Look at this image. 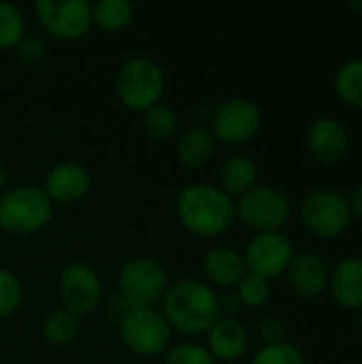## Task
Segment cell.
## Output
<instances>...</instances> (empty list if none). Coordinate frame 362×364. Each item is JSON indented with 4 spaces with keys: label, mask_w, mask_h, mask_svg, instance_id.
I'll use <instances>...</instances> for the list:
<instances>
[{
    "label": "cell",
    "mask_w": 362,
    "mask_h": 364,
    "mask_svg": "<svg viewBox=\"0 0 362 364\" xmlns=\"http://www.w3.org/2000/svg\"><path fill=\"white\" fill-rule=\"evenodd\" d=\"M173 328L164 314L156 307L126 309L119 320V339L134 356L156 358L164 356L173 346Z\"/></svg>",
    "instance_id": "5"
},
{
    "label": "cell",
    "mask_w": 362,
    "mask_h": 364,
    "mask_svg": "<svg viewBox=\"0 0 362 364\" xmlns=\"http://www.w3.org/2000/svg\"><path fill=\"white\" fill-rule=\"evenodd\" d=\"M26 36V17L15 2L0 0V49H15Z\"/></svg>",
    "instance_id": "25"
},
{
    "label": "cell",
    "mask_w": 362,
    "mask_h": 364,
    "mask_svg": "<svg viewBox=\"0 0 362 364\" xmlns=\"http://www.w3.org/2000/svg\"><path fill=\"white\" fill-rule=\"evenodd\" d=\"M250 364H305V358L299 348H294L288 341L273 343V346H262Z\"/></svg>",
    "instance_id": "29"
},
{
    "label": "cell",
    "mask_w": 362,
    "mask_h": 364,
    "mask_svg": "<svg viewBox=\"0 0 362 364\" xmlns=\"http://www.w3.org/2000/svg\"><path fill=\"white\" fill-rule=\"evenodd\" d=\"M166 87V77L162 66L145 55L130 58L122 64L115 75V94L119 102L137 113L160 105Z\"/></svg>",
    "instance_id": "4"
},
{
    "label": "cell",
    "mask_w": 362,
    "mask_h": 364,
    "mask_svg": "<svg viewBox=\"0 0 362 364\" xmlns=\"http://www.w3.org/2000/svg\"><path fill=\"white\" fill-rule=\"evenodd\" d=\"M335 92L346 105L362 109V58L348 60L339 66L335 75Z\"/></svg>",
    "instance_id": "23"
},
{
    "label": "cell",
    "mask_w": 362,
    "mask_h": 364,
    "mask_svg": "<svg viewBox=\"0 0 362 364\" xmlns=\"http://www.w3.org/2000/svg\"><path fill=\"white\" fill-rule=\"evenodd\" d=\"M175 154L183 166L203 168L215 154V136L205 126H190L177 136Z\"/></svg>",
    "instance_id": "19"
},
{
    "label": "cell",
    "mask_w": 362,
    "mask_h": 364,
    "mask_svg": "<svg viewBox=\"0 0 362 364\" xmlns=\"http://www.w3.org/2000/svg\"><path fill=\"white\" fill-rule=\"evenodd\" d=\"M34 13L41 28L58 41H79L94 26L87 0H38Z\"/></svg>",
    "instance_id": "8"
},
{
    "label": "cell",
    "mask_w": 362,
    "mask_h": 364,
    "mask_svg": "<svg viewBox=\"0 0 362 364\" xmlns=\"http://www.w3.org/2000/svg\"><path fill=\"white\" fill-rule=\"evenodd\" d=\"M361 256H362V250H361ZM361 260H362V258H361Z\"/></svg>",
    "instance_id": "36"
},
{
    "label": "cell",
    "mask_w": 362,
    "mask_h": 364,
    "mask_svg": "<svg viewBox=\"0 0 362 364\" xmlns=\"http://www.w3.org/2000/svg\"><path fill=\"white\" fill-rule=\"evenodd\" d=\"M15 51H17V58L23 64H38V62H43L45 53H47V47H45L41 36H34V34L26 32V36L17 43Z\"/></svg>",
    "instance_id": "30"
},
{
    "label": "cell",
    "mask_w": 362,
    "mask_h": 364,
    "mask_svg": "<svg viewBox=\"0 0 362 364\" xmlns=\"http://www.w3.org/2000/svg\"><path fill=\"white\" fill-rule=\"evenodd\" d=\"M294 256L292 243L282 232H260L250 239L243 252L245 271L262 279H275L288 271Z\"/></svg>",
    "instance_id": "12"
},
{
    "label": "cell",
    "mask_w": 362,
    "mask_h": 364,
    "mask_svg": "<svg viewBox=\"0 0 362 364\" xmlns=\"http://www.w3.org/2000/svg\"><path fill=\"white\" fill-rule=\"evenodd\" d=\"M348 6L350 9H356V11H362V0H358V2H348Z\"/></svg>",
    "instance_id": "34"
},
{
    "label": "cell",
    "mask_w": 362,
    "mask_h": 364,
    "mask_svg": "<svg viewBox=\"0 0 362 364\" xmlns=\"http://www.w3.org/2000/svg\"><path fill=\"white\" fill-rule=\"evenodd\" d=\"M358 324H361V333H362V309H361V318H358Z\"/></svg>",
    "instance_id": "35"
},
{
    "label": "cell",
    "mask_w": 362,
    "mask_h": 364,
    "mask_svg": "<svg viewBox=\"0 0 362 364\" xmlns=\"http://www.w3.org/2000/svg\"><path fill=\"white\" fill-rule=\"evenodd\" d=\"M245 273L243 254L230 245H215L203 256V275L211 288H235Z\"/></svg>",
    "instance_id": "16"
},
{
    "label": "cell",
    "mask_w": 362,
    "mask_h": 364,
    "mask_svg": "<svg viewBox=\"0 0 362 364\" xmlns=\"http://www.w3.org/2000/svg\"><path fill=\"white\" fill-rule=\"evenodd\" d=\"M262 126V113L250 98L235 96L224 100L211 117V134L226 145L250 143Z\"/></svg>",
    "instance_id": "10"
},
{
    "label": "cell",
    "mask_w": 362,
    "mask_h": 364,
    "mask_svg": "<svg viewBox=\"0 0 362 364\" xmlns=\"http://www.w3.org/2000/svg\"><path fill=\"white\" fill-rule=\"evenodd\" d=\"M169 284L171 282H169L166 269L147 256L130 258L122 267L119 277H117V286H119V292L124 296L126 309L154 307L158 301H162Z\"/></svg>",
    "instance_id": "7"
},
{
    "label": "cell",
    "mask_w": 362,
    "mask_h": 364,
    "mask_svg": "<svg viewBox=\"0 0 362 364\" xmlns=\"http://www.w3.org/2000/svg\"><path fill=\"white\" fill-rule=\"evenodd\" d=\"M237 220L254 230L260 232H280L282 226L290 220L292 205L288 196L271 186H254L250 192L239 196L235 203Z\"/></svg>",
    "instance_id": "6"
},
{
    "label": "cell",
    "mask_w": 362,
    "mask_h": 364,
    "mask_svg": "<svg viewBox=\"0 0 362 364\" xmlns=\"http://www.w3.org/2000/svg\"><path fill=\"white\" fill-rule=\"evenodd\" d=\"M92 19L105 32H122L134 19V4L130 0H98L92 4Z\"/></svg>",
    "instance_id": "22"
},
{
    "label": "cell",
    "mask_w": 362,
    "mask_h": 364,
    "mask_svg": "<svg viewBox=\"0 0 362 364\" xmlns=\"http://www.w3.org/2000/svg\"><path fill=\"white\" fill-rule=\"evenodd\" d=\"M235 288V294L243 307H262L271 299V282L252 273H245V277Z\"/></svg>",
    "instance_id": "26"
},
{
    "label": "cell",
    "mask_w": 362,
    "mask_h": 364,
    "mask_svg": "<svg viewBox=\"0 0 362 364\" xmlns=\"http://www.w3.org/2000/svg\"><path fill=\"white\" fill-rule=\"evenodd\" d=\"M4 183H6V173H4V166L0 164V194L4 192L2 188H4Z\"/></svg>",
    "instance_id": "33"
},
{
    "label": "cell",
    "mask_w": 362,
    "mask_h": 364,
    "mask_svg": "<svg viewBox=\"0 0 362 364\" xmlns=\"http://www.w3.org/2000/svg\"><path fill=\"white\" fill-rule=\"evenodd\" d=\"M92 188V177L90 171L73 160L60 162L49 168L43 181V190L49 196L51 203L58 205H73L79 203L81 198L87 196Z\"/></svg>",
    "instance_id": "13"
},
{
    "label": "cell",
    "mask_w": 362,
    "mask_h": 364,
    "mask_svg": "<svg viewBox=\"0 0 362 364\" xmlns=\"http://www.w3.org/2000/svg\"><path fill=\"white\" fill-rule=\"evenodd\" d=\"M21 301L23 290L19 277L11 269L0 267V318L13 316L21 307Z\"/></svg>",
    "instance_id": "27"
},
{
    "label": "cell",
    "mask_w": 362,
    "mask_h": 364,
    "mask_svg": "<svg viewBox=\"0 0 362 364\" xmlns=\"http://www.w3.org/2000/svg\"><path fill=\"white\" fill-rule=\"evenodd\" d=\"M62 309L77 318L98 309L102 301V282L94 267L87 262H70L62 269L58 279Z\"/></svg>",
    "instance_id": "11"
},
{
    "label": "cell",
    "mask_w": 362,
    "mask_h": 364,
    "mask_svg": "<svg viewBox=\"0 0 362 364\" xmlns=\"http://www.w3.org/2000/svg\"><path fill=\"white\" fill-rule=\"evenodd\" d=\"M348 205H350L352 215H356L358 220H362V183L354 190V194H352V198L348 200Z\"/></svg>",
    "instance_id": "32"
},
{
    "label": "cell",
    "mask_w": 362,
    "mask_h": 364,
    "mask_svg": "<svg viewBox=\"0 0 362 364\" xmlns=\"http://www.w3.org/2000/svg\"><path fill=\"white\" fill-rule=\"evenodd\" d=\"M175 213L179 224L196 237H220L237 220L235 200L213 183H190L175 200Z\"/></svg>",
    "instance_id": "2"
},
{
    "label": "cell",
    "mask_w": 362,
    "mask_h": 364,
    "mask_svg": "<svg viewBox=\"0 0 362 364\" xmlns=\"http://www.w3.org/2000/svg\"><path fill=\"white\" fill-rule=\"evenodd\" d=\"M205 348L213 356L215 363H237L245 356L250 346V333L243 322L237 318L222 316L209 331H207Z\"/></svg>",
    "instance_id": "14"
},
{
    "label": "cell",
    "mask_w": 362,
    "mask_h": 364,
    "mask_svg": "<svg viewBox=\"0 0 362 364\" xmlns=\"http://www.w3.org/2000/svg\"><path fill=\"white\" fill-rule=\"evenodd\" d=\"M53 215V203L43 188L21 183L0 194V230L13 237L41 232Z\"/></svg>",
    "instance_id": "3"
},
{
    "label": "cell",
    "mask_w": 362,
    "mask_h": 364,
    "mask_svg": "<svg viewBox=\"0 0 362 364\" xmlns=\"http://www.w3.org/2000/svg\"><path fill=\"white\" fill-rule=\"evenodd\" d=\"M143 128L145 132L156 141H169L177 134L179 128V115L169 105H156L143 113Z\"/></svg>",
    "instance_id": "24"
},
{
    "label": "cell",
    "mask_w": 362,
    "mask_h": 364,
    "mask_svg": "<svg viewBox=\"0 0 362 364\" xmlns=\"http://www.w3.org/2000/svg\"><path fill=\"white\" fill-rule=\"evenodd\" d=\"M162 364H218L209 350L203 343L196 341H181L173 343L169 352L164 354Z\"/></svg>",
    "instance_id": "28"
},
{
    "label": "cell",
    "mask_w": 362,
    "mask_h": 364,
    "mask_svg": "<svg viewBox=\"0 0 362 364\" xmlns=\"http://www.w3.org/2000/svg\"><path fill=\"white\" fill-rule=\"evenodd\" d=\"M258 335L265 341V346H273V343H282L286 337V324L282 318L277 316H265L258 322Z\"/></svg>",
    "instance_id": "31"
},
{
    "label": "cell",
    "mask_w": 362,
    "mask_h": 364,
    "mask_svg": "<svg viewBox=\"0 0 362 364\" xmlns=\"http://www.w3.org/2000/svg\"><path fill=\"white\" fill-rule=\"evenodd\" d=\"M307 149L318 162H339L348 151V132L344 124L333 117L316 119L307 130Z\"/></svg>",
    "instance_id": "15"
},
{
    "label": "cell",
    "mask_w": 362,
    "mask_h": 364,
    "mask_svg": "<svg viewBox=\"0 0 362 364\" xmlns=\"http://www.w3.org/2000/svg\"><path fill=\"white\" fill-rule=\"evenodd\" d=\"M301 220L309 232L320 239H335L344 235L352 222L348 200L333 190H314L303 198Z\"/></svg>",
    "instance_id": "9"
},
{
    "label": "cell",
    "mask_w": 362,
    "mask_h": 364,
    "mask_svg": "<svg viewBox=\"0 0 362 364\" xmlns=\"http://www.w3.org/2000/svg\"><path fill=\"white\" fill-rule=\"evenodd\" d=\"M162 314L173 331L201 337L222 318L220 294L203 279L181 277L169 284L162 296Z\"/></svg>",
    "instance_id": "1"
},
{
    "label": "cell",
    "mask_w": 362,
    "mask_h": 364,
    "mask_svg": "<svg viewBox=\"0 0 362 364\" xmlns=\"http://www.w3.org/2000/svg\"><path fill=\"white\" fill-rule=\"evenodd\" d=\"M258 181V166L247 156H230L220 168V188L233 198L250 192Z\"/></svg>",
    "instance_id": "20"
},
{
    "label": "cell",
    "mask_w": 362,
    "mask_h": 364,
    "mask_svg": "<svg viewBox=\"0 0 362 364\" xmlns=\"http://www.w3.org/2000/svg\"><path fill=\"white\" fill-rule=\"evenodd\" d=\"M333 299L346 309H362V260H341L329 277Z\"/></svg>",
    "instance_id": "18"
},
{
    "label": "cell",
    "mask_w": 362,
    "mask_h": 364,
    "mask_svg": "<svg viewBox=\"0 0 362 364\" xmlns=\"http://www.w3.org/2000/svg\"><path fill=\"white\" fill-rule=\"evenodd\" d=\"M81 333V318L66 309H53L43 320V339L53 348H66L77 341Z\"/></svg>",
    "instance_id": "21"
},
{
    "label": "cell",
    "mask_w": 362,
    "mask_h": 364,
    "mask_svg": "<svg viewBox=\"0 0 362 364\" xmlns=\"http://www.w3.org/2000/svg\"><path fill=\"white\" fill-rule=\"evenodd\" d=\"M286 273H288V282L292 290L303 299H316L329 286L326 264L312 252L294 254Z\"/></svg>",
    "instance_id": "17"
}]
</instances>
